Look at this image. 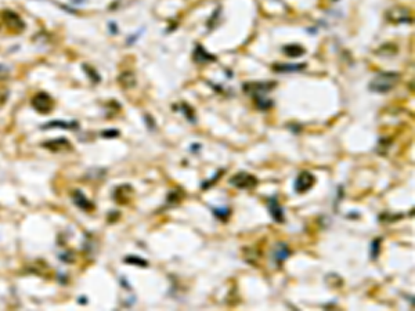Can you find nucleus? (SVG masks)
I'll use <instances>...</instances> for the list:
<instances>
[{
	"label": "nucleus",
	"instance_id": "obj_1",
	"mask_svg": "<svg viewBox=\"0 0 415 311\" xmlns=\"http://www.w3.org/2000/svg\"><path fill=\"white\" fill-rule=\"evenodd\" d=\"M400 75L396 72H380L370 82V90L374 93H387L399 82Z\"/></svg>",
	"mask_w": 415,
	"mask_h": 311
},
{
	"label": "nucleus",
	"instance_id": "obj_2",
	"mask_svg": "<svg viewBox=\"0 0 415 311\" xmlns=\"http://www.w3.org/2000/svg\"><path fill=\"white\" fill-rule=\"evenodd\" d=\"M387 21L393 22V24H410L413 22V14L411 10L404 6H394L389 8L386 13Z\"/></svg>",
	"mask_w": 415,
	"mask_h": 311
},
{
	"label": "nucleus",
	"instance_id": "obj_3",
	"mask_svg": "<svg viewBox=\"0 0 415 311\" xmlns=\"http://www.w3.org/2000/svg\"><path fill=\"white\" fill-rule=\"evenodd\" d=\"M228 183L238 190H252L258 185V178L246 172H239L230 178Z\"/></svg>",
	"mask_w": 415,
	"mask_h": 311
},
{
	"label": "nucleus",
	"instance_id": "obj_4",
	"mask_svg": "<svg viewBox=\"0 0 415 311\" xmlns=\"http://www.w3.org/2000/svg\"><path fill=\"white\" fill-rule=\"evenodd\" d=\"M316 184V177L313 176L310 172H306V170H303V172H301L299 173V176L296 177L295 180V184H294V187H295V191L299 192V194H303V192L309 191L310 188L313 187Z\"/></svg>",
	"mask_w": 415,
	"mask_h": 311
},
{
	"label": "nucleus",
	"instance_id": "obj_5",
	"mask_svg": "<svg viewBox=\"0 0 415 311\" xmlns=\"http://www.w3.org/2000/svg\"><path fill=\"white\" fill-rule=\"evenodd\" d=\"M273 87H275L274 82H256V83H245L244 85V90L251 96H264L266 93L271 92Z\"/></svg>",
	"mask_w": 415,
	"mask_h": 311
},
{
	"label": "nucleus",
	"instance_id": "obj_6",
	"mask_svg": "<svg viewBox=\"0 0 415 311\" xmlns=\"http://www.w3.org/2000/svg\"><path fill=\"white\" fill-rule=\"evenodd\" d=\"M267 207H268V212H270V216H271V217H273L277 223H284V220H285V216H284V209H282V206L278 204V199L268 198Z\"/></svg>",
	"mask_w": 415,
	"mask_h": 311
},
{
	"label": "nucleus",
	"instance_id": "obj_7",
	"mask_svg": "<svg viewBox=\"0 0 415 311\" xmlns=\"http://www.w3.org/2000/svg\"><path fill=\"white\" fill-rule=\"evenodd\" d=\"M291 255V250L288 249V246L285 243H277L274 247V252H273V257H274L275 263H282L284 260H287Z\"/></svg>",
	"mask_w": 415,
	"mask_h": 311
},
{
	"label": "nucleus",
	"instance_id": "obj_8",
	"mask_svg": "<svg viewBox=\"0 0 415 311\" xmlns=\"http://www.w3.org/2000/svg\"><path fill=\"white\" fill-rule=\"evenodd\" d=\"M304 68H306V64H275L273 69H274L275 72L287 73V72L303 71Z\"/></svg>",
	"mask_w": 415,
	"mask_h": 311
},
{
	"label": "nucleus",
	"instance_id": "obj_9",
	"mask_svg": "<svg viewBox=\"0 0 415 311\" xmlns=\"http://www.w3.org/2000/svg\"><path fill=\"white\" fill-rule=\"evenodd\" d=\"M194 57H195V60H197L198 63H201V64H204V63H209V61H215V60H216V58L212 56V54L206 53L202 46H198L197 49H195Z\"/></svg>",
	"mask_w": 415,
	"mask_h": 311
},
{
	"label": "nucleus",
	"instance_id": "obj_10",
	"mask_svg": "<svg viewBox=\"0 0 415 311\" xmlns=\"http://www.w3.org/2000/svg\"><path fill=\"white\" fill-rule=\"evenodd\" d=\"M282 51H284V53H285L288 57L295 58V57L303 56L306 50L303 49L302 46H299V44H288V46H284Z\"/></svg>",
	"mask_w": 415,
	"mask_h": 311
},
{
	"label": "nucleus",
	"instance_id": "obj_11",
	"mask_svg": "<svg viewBox=\"0 0 415 311\" xmlns=\"http://www.w3.org/2000/svg\"><path fill=\"white\" fill-rule=\"evenodd\" d=\"M254 100L256 106H258L259 109H262V111H267L268 108H271V105H273L271 100L267 99L266 96H255Z\"/></svg>",
	"mask_w": 415,
	"mask_h": 311
},
{
	"label": "nucleus",
	"instance_id": "obj_12",
	"mask_svg": "<svg viewBox=\"0 0 415 311\" xmlns=\"http://www.w3.org/2000/svg\"><path fill=\"white\" fill-rule=\"evenodd\" d=\"M212 212H213V214H215L216 217L225 220L228 217V214H230V209H228V207H213V209H212Z\"/></svg>",
	"mask_w": 415,
	"mask_h": 311
},
{
	"label": "nucleus",
	"instance_id": "obj_13",
	"mask_svg": "<svg viewBox=\"0 0 415 311\" xmlns=\"http://www.w3.org/2000/svg\"><path fill=\"white\" fill-rule=\"evenodd\" d=\"M379 247H380V238L374 240L371 243V259H377L379 255Z\"/></svg>",
	"mask_w": 415,
	"mask_h": 311
},
{
	"label": "nucleus",
	"instance_id": "obj_14",
	"mask_svg": "<svg viewBox=\"0 0 415 311\" xmlns=\"http://www.w3.org/2000/svg\"><path fill=\"white\" fill-rule=\"evenodd\" d=\"M127 262H134V263H139L141 267L143 266H146L147 264V262H143V260H139V259H127Z\"/></svg>",
	"mask_w": 415,
	"mask_h": 311
}]
</instances>
